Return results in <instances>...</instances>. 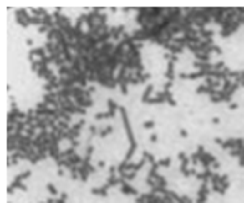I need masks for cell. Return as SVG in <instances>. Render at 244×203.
<instances>
[{
  "label": "cell",
  "instance_id": "6",
  "mask_svg": "<svg viewBox=\"0 0 244 203\" xmlns=\"http://www.w3.org/2000/svg\"><path fill=\"white\" fill-rule=\"evenodd\" d=\"M107 104H109V113H110V116H114L115 109H119V108H117V106H115V103H114V101H112V99H109V101H107Z\"/></svg>",
  "mask_w": 244,
  "mask_h": 203
},
{
  "label": "cell",
  "instance_id": "12",
  "mask_svg": "<svg viewBox=\"0 0 244 203\" xmlns=\"http://www.w3.org/2000/svg\"><path fill=\"white\" fill-rule=\"evenodd\" d=\"M154 124H155L154 121H144V124H142V126H144L145 129H152V128H154Z\"/></svg>",
  "mask_w": 244,
  "mask_h": 203
},
{
  "label": "cell",
  "instance_id": "17",
  "mask_svg": "<svg viewBox=\"0 0 244 203\" xmlns=\"http://www.w3.org/2000/svg\"><path fill=\"white\" fill-rule=\"evenodd\" d=\"M42 203H57V200H55V198H48L47 201H42Z\"/></svg>",
  "mask_w": 244,
  "mask_h": 203
},
{
  "label": "cell",
  "instance_id": "7",
  "mask_svg": "<svg viewBox=\"0 0 244 203\" xmlns=\"http://www.w3.org/2000/svg\"><path fill=\"white\" fill-rule=\"evenodd\" d=\"M135 175H137V173H135V171H130V173H120V176L122 178H124V180H132V178H135Z\"/></svg>",
  "mask_w": 244,
  "mask_h": 203
},
{
  "label": "cell",
  "instance_id": "5",
  "mask_svg": "<svg viewBox=\"0 0 244 203\" xmlns=\"http://www.w3.org/2000/svg\"><path fill=\"white\" fill-rule=\"evenodd\" d=\"M164 93H165V99H167V104L169 106H175V104H177V103H175V99L170 96V91H164Z\"/></svg>",
  "mask_w": 244,
  "mask_h": 203
},
{
  "label": "cell",
  "instance_id": "20",
  "mask_svg": "<svg viewBox=\"0 0 244 203\" xmlns=\"http://www.w3.org/2000/svg\"><path fill=\"white\" fill-rule=\"evenodd\" d=\"M219 121H221V119H219V118H212V124H217V123H219Z\"/></svg>",
  "mask_w": 244,
  "mask_h": 203
},
{
  "label": "cell",
  "instance_id": "14",
  "mask_svg": "<svg viewBox=\"0 0 244 203\" xmlns=\"http://www.w3.org/2000/svg\"><path fill=\"white\" fill-rule=\"evenodd\" d=\"M237 108H239L237 103H231V104H229V109H237Z\"/></svg>",
  "mask_w": 244,
  "mask_h": 203
},
{
  "label": "cell",
  "instance_id": "22",
  "mask_svg": "<svg viewBox=\"0 0 244 203\" xmlns=\"http://www.w3.org/2000/svg\"><path fill=\"white\" fill-rule=\"evenodd\" d=\"M241 86L244 88V77H241Z\"/></svg>",
  "mask_w": 244,
  "mask_h": 203
},
{
  "label": "cell",
  "instance_id": "2",
  "mask_svg": "<svg viewBox=\"0 0 244 203\" xmlns=\"http://www.w3.org/2000/svg\"><path fill=\"white\" fill-rule=\"evenodd\" d=\"M152 84H149L147 88H145V91H144V96H142V103H147L149 101V96H150V93H152Z\"/></svg>",
  "mask_w": 244,
  "mask_h": 203
},
{
  "label": "cell",
  "instance_id": "21",
  "mask_svg": "<svg viewBox=\"0 0 244 203\" xmlns=\"http://www.w3.org/2000/svg\"><path fill=\"white\" fill-rule=\"evenodd\" d=\"M90 133H92V134H95V133H97V129H95V126H90Z\"/></svg>",
  "mask_w": 244,
  "mask_h": 203
},
{
  "label": "cell",
  "instance_id": "1",
  "mask_svg": "<svg viewBox=\"0 0 244 203\" xmlns=\"http://www.w3.org/2000/svg\"><path fill=\"white\" fill-rule=\"evenodd\" d=\"M120 190H122V193H127V195H137V190H135V188H132V186H129L127 181H124V183L120 185Z\"/></svg>",
  "mask_w": 244,
  "mask_h": 203
},
{
  "label": "cell",
  "instance_id": "19",
  "mask_svg": "<svg viewBox=\"0 0 244 203\" xmlns=\"http://www.w3.org/2000/svg\"><path fill=\"white\" fill-rule=\"evenodd\" d=\"M57 175H58V176H62V175H64V168H58V171H57Z\"/></svg>",
  "mask_w": 244,
  "mask_h": 203
},
{
  "label": "cell",
  "instance_id": "13",
  "mask_svg": "<svg viewBox=\"0 0 244 203\" xmlns=\"http://www.w3.org/2000/svg\"><path fill=\"white\" fill-rule=\"evenodd\" d=\"M219 166H221V165H219V161H216V163H212V165H211V170H219Z\"/></svg>",
  "mask_w": 244,
  "mask_h": 203
},
{
  "label": "cell",
  "instance_id": "16",
  "mask_svg": "<svg viewBox=\"0 0 244 203\" xmlns=\"http://www.w3.org/2000/svg\"><path fill=\"white\" fill-rule=\"evenodd\" d=\"M179 134H180V136H182V138H186V136H187V131H186V129H180V131H179Z\"/></svg>",
  "mask_w": 244,
  "mask_h": 203
},
{
  "label": "cell",
  "instance_id": "9",
  "mask_svg": "<svg viewBox=\"0 0 244 203\" xmlns=\"http://www.w3.org/2000/svg\"><path fill=\"white\" fill-rule=\"evenodd\" d=\"M47 190H48V193H50V195H53V196L57 195V188L53 186L52 183H48V185H47Z\"/></svg>",
  "mask_w": 244,
  "mask_h": 203
},
{
  "label": "cell",
  "instance_id": "3",
  "mask_svg": "<svg viewBox=\"0 0 244 203\" xmlns=\"http://www.w3.org/2000/svg\"><path fill=\"white\" fill-rule=\"evenodd\" d=\"M30 176V171H23V173H20V175H17L15 178H13V183H20L23 178H28Z\"/></svg>",
  "mask_w": 244,
  "mask_h": 203
},
{
  "label": "cell",
  "instance_id": "8",
  "mask_svg": "<svg viewBox=\"0 0 244 203\" xmlns=\"http://www.w3.org/2000/svg\"><path fill=\"white\" fill-rule=\"evenodd\" d=\"M157 166H169L170 165V158H164V159H160V161L155 163Z\"/></svg>",
  "mask_w": 244,
  "mask_h": 203
},
{
  "label": "cell",
  "instance_id": "15",
  "mask_svg": "<svg viewBox=\"0 0 244 203\" xmlns=\"http://www.w3.org/2000/svg\"><path fill=\"white\" fill-rule=\"evenodd\" d=\"M150 141H152V143H155V141H157V134H155V133H152V134H150Z\"/></svg>",
  "mask_w": 244,
  "mask_h": 203
},
{
  "label": "cell",
  "instance_id": "10",
  "mask_svg": "<svg viewBox=\"0 0 244 203\" xmlns=\"http://www.w3.org/2000/svg\"><path fill=\"white\" fill-rule=\"evenodd\" d=\"M110 131H112V126H107V128H104V129H102V131L99 133V136L104 138V136H107V134H109Z\"/></svg>",
  "mask_w": 244,
  "mask_h": 203
},
{
  "label": "cell",
  "instance_id": "18",
  "mask_svg": "<svg viewBox=\"0 0 244 203\" xmlns=\"http://www.w3.org/2000/svg\"><path fill=\"white\" fill-rule=\"evenodd\" d=\"M97 166H99V168H104V166H105V161H104V159H102V161H99V163H97Z\"/></svg>",
  "mask_w": 244,
  "mask_h": 203
},
{
  "label": "cell",
  "instance_id": "11",
  "mask_svg": "<svg viewBox=\"0 0 244 203\" xmlns=\"http://www.w3.org/2000/svg\"><path fill=\"white\" fill-rule=\"evenodd\" d=\"M104 118H110V113H97L95 119H104Z\"/></svg>",
  "mask_w": 244,
  "mask_h": 203
},
{
  "label": "cell",
  "instance_id": "4",
  "mask_svg": "<svg viewBox=\"0 0 244 203\" xmlns=\"http://www.w3.org/2000/svg\"><path fill=\"white\" fill-rule=\"evenodd\" d=\"M90 193H92V195H102V196H105L107 195V190H105L104 186H102V188H92Z\"/></svg>",
  "mask_w": 244,
  "mask_h": 203
}]
</instances>
